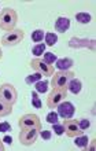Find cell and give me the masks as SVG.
I'll return each mask as SVG.
<instances>
[{
  "instance_id": "cell-1",
  "label": "cell",
  "mask_w": 96,
  "mask_h": 151,
  "mask_svg": "<svg viewBox=\"0 0 96 151\" xmlns=\"http://www.w3.org/2000/svg\"><path fill=\"white\" fill-rule=\"evenodd\" d=\"M18 22V14L14 8L6 7L0 12V29L4 32H12Z\"/></svg>"
},
{
  "instance_id": "cell-2",
  "label": "cell",
  "mask_w": 96,
  "mask_h": 151,
  "mask_svg": "<svg viewBox=\"0 0 96 151\" xmlns=\"http://www.w3.org/2000/svg\"><path fill=\"white\" fill-rule=\"evenodd\" d=\"M67 96V88H52L47 98V106L49 109H56Z\"/></svg>"
},
{
  "instance_id": "cell-3",
  "label": "cell",
  "mask_w": 96,
  "mask_h": 151,
  "mask_svg": "<svg viewBox=\"0 0 96 151\" xmlns=\"http://www.w3.org/2000/svg\"><path fill=\"white\" fill-rule=\"evenodd\" d=\"M74 73L70 70H59L52 74V80H51V85L52 88H66L67 87L69 81L72 78H74Z\"/></svg>"
},
{
  "instance_id": "cell-4",
  "label": "cell",
  "mask_w": 96,
  "mask_h": 151,
  "mask_svg": "<svg viewBox=\"0 0 96 151\" xmlns=\"http://www.w3.org/2000/svg\"><path fill=\"white\" fill-rule=\"evenodd\" d=\"M0 99L7 102L8 104H14L18 100V92L12 84L4 83L0 85Z\"/></svg>"
},
{
  "instance_id": "cell-5",
  "label": "cell",
  "mask_w": 96,
  "mask_h": 151,
  "mask_svg": "<svg viewBox=\"0 0 96 151\" xmlns=\"http://www.w3.org/2000/svg\"><path fill=\"white\" fill-rule=\"evenodd\" d=\"M25 37V32L22 29H14L12 32H7L1 37V45L4 47H14L19 44Z\"/></svg>"
},
{
  "instance_id": "cell-6",
  "label": "cell",
  "mask_w": 96,
  "mask_h": 151,
  "mask_svg": "<svg viewBox=\"0 0 96 151\" xmlns=\"http://www.w3.org/2000/svg\"><path fill=\"white\" fill-rule=\"evenodd\" d=\"M30 68H32L33 70H36L37 73H40L41 76H44V77H47V76H52L54 73H55L54 66L45 63L41 58H34V59L30 60Z\"/></svg>"
},
{
  "instance_id": "cell-7",
  "label": "cell",
  "mask_w": 96,
  "mask_h": 151,
  "mask_svg": "<svg viewBox=\"0 0 96 151\" xmlns=\"http://www.w3.org/2000/svg\"><path fill=\"white\" fill-rule=\"evenodd\" d=\"M18 125L21 129L24 128H34L37 131H41V121L36 114H24L18 119Z\"/></svg>"
},
{
  "instance_id": "cell-8",
  "label": "cell",
  "mask_w": 96,
  "mask_h": 151,
  "mask_svg": "<svg viewBox=\"0 0 96 151\" xmlns=\"http://www.w3.org/2000/svg\"><path fill=\"white\" fill-rule=\"evenodd\" d=\"M18 137H19L21 144H24V146H32L37 140V137H39V131L34 129V128H24V129H21Z\"/></svg>"
},
{
  "instance_id": "cell-9",
  "label": "cell",
  "mask_w": 96,
  "mask_h": 151,
  "mask_svg": "<svg viewBox=\"0 0 96 151\" xmlns=\"http://www.w3.org/2000/svg\"><path fill=\"white\" fill-rule=\"evenodd\" d=\"M56 109H58V115L63 119H70L74 115V113H76L74 104L67 102V100H63Z\"/></svg>"
},
{
  "instance_id": "cell-10",
  "label": "cell",
  "mask_w": 96,
  "mask_h": 151,
  "mask_svg": "<svg viewBox=\"0 0 96 151\" xmlns=\"http://www.w3.org/2000/svg\"><path fill=\"white\" fill-rule=\"evenodd\" d=\"M63 127H64V133L67 137H76V136L81 135V131L78 125H77V119H64L63 121Z\"/></svg>"
},
{
  "instance_id": "cell-11",
  "label": "cell",
  "mask_w": 96,
  "mask_h": 151,
  "mask_svg": "<svg viewBox=\"0 0 96 151\" xmlns=\"http://www.w3.org/2000/svg\"><path fill=\"white\" fill-rule=\"evenodd\" d=\"M70 48H91L92 51H95V40H88V39H78V37H72L69 41Z\"/></svg>"
},
{
  "instance_id": "cell-12",
  "label": "cell",
  "mask_w": 96,
  "mask_h": 151,
  "mask_svg": "<svg viewBox=\"0 0 96 151\" xmlns=\"http://www.w3.org/2000/svg\"><path fill=\"white\" fill-rule=\"evenodd\" d=\"M70 28V19L67 17H59L55 21V30L60 33H64L67 29Z\"/></svg>"
},
{
  "instance_id": "cell-13",
  "label": "cell",
  "mask_w": 96,
  "mask_h": 151,
  "mask_svg": "<svg viewBox=\"0 0 96 151\" xmlns=\"http://www.w3.org/2000/svg\"><path fill=\"white\" fill-rule=\"evenodd\" d=\"M67 91H70L73 93V95H78L81 92V89H82V83H81V80L80 78H72L70 81H69L67 84Z\"/></svg>"
},
{
  "instance_id": "cell-14",
  "label": "cell",
  "mask_w": 96,
  "mask_h": 151,
  "mask_svg": "<svg viewBox=\"0 0 96 151\" xmlns=\"http://www.w3.org/2000/svg\"><path fill=\"white\" fill-rule=\"evenodd\" d=\"M73 65H74V60L72 58H60V59H56L55 62L56 69L59 70H69Z\"/></svg>"
},
{
  "instance_id": "cell-15",
  "label": "cell",
  "mask_w": 96,
  "mask_h": 151,
  "mask_svg": "<svg viewBox=\"0 0 96 151\" xmlns=\"http://www.w3.org/2000/svg\"><path fill=\"white\" fill-rule=\"evenodd\" d=\"M74 144H76L77 147H80V148H88V144H89L88 136L82 135V133H81V135H78V136H76Z\"/></svg>"
},
{
  "instance_id": "cell-16",
  "label": "cell",
  "mask_w": 96,
  "mask_h": 151,
  "mask_svg": "<svg viewBox=\"0 0 96 151\" xmlns=\"http://www.w3.org/2000/svg\"><path fill=\"white\" fill-rule=\"evenodd\" d=\"M12 113V106L0 99V117H7Z\"/></svg>"
},
{
  "instance_id": "cell-17",
  "label": "cell",
  "mask_w": 96,
  "mask_h": 151,
  "mask_svg": "<svg viewBox=\"0 0 96 151\" xmlns=\"http://www.w3.org/2000/svg\"><path fill=\"white\" fill-rule=\"evenodd\" d=\"M44 39H45V45H48V47H54V45L56 44V41H58V36L52 32L45 33Z\"/></svg>"
},
{
  "instance_id": "cell-18",
  "label": "cell",
  "mask_w": 96,
  "mask_h": 151,
  "mask_svg": "<svg viewBox=\"0 0 96 151\" xmlns=\"http://www.w3.org/2000/svg\"><path fill=\"white\" fill-rule=\"evenodd\" d=\"M76 19L78 24H89L91 22V15H89L88 12H77L76 14Z\"/></svg>"
},
{
  "instance_id": "cell-19",
  "label": "cell",
  "mask_w": 96,
  "mask_h": 151,
  "mask_svg": "<svg viewBox=\"0 0 96 151\" xmlns=\"http://www.w3.org/2000/svg\"><path fill=\"white\" fill-rule=\"evenodd\" d=\"M34 85H36V92H39V93H45V92L48 91L49 83L45 81V80H40V81H37Z\"/></svg>"
},
{
  "instance_id": "cell-20",
  "label": "cell",
  "mask_w": 96,
  "mask_h": 151,
  "mask_svg": "<svg viewBox=\"0 0 96 151\" xmlns=\"http://www.w3.org/2000/svg\"><path fill=\"white\" fill-rule=\"evenodd\" d=\"M44 36H45V33L43 29H36V30L32 33V40L34 43H40V41L44 40Z\"/></svg>"
},
{
  "instance_id": "cell-21",
  "label": "cell",
  "mask_w": 96,
  "mask_h": 151,
  "mask_svg": "<svg viewBox=\"0 0 96 151\" xmlns=\"http://www.w3.org/2000/svg\"><path fill=\"white\" fill-rule=\"evenodd\" d=\"M56 59H58V58H56V55L54 54V52H44V54H43V60L48 65L55 63Z\"/></svg>"
},
{
  "instance_id": "cell-22",
  "label": "cell",
  "mask_w": 96,
  "mask_h": 151,
  "mask_svg": "<svg viewBox=\"0 0 96 151\" xmlns=\"http://www.w3.org/2000/svg\"><path fill=\"white\" fill-rule=\"evenodd\" d=\"M77 125H78V128H80L81 131L84 132L91 127V121L88 118H80V119H77Z\"/></svg>"
},
{
  "instance_id": "cell-23",
  "label": "cell",
  "mask_w": 96,
  "mask_h": 151,
  "mask_svg": "<svg viewBox=\"0 0 96 151\" xmlns=\"http://www.w3.org/2000/svg\"><path fill=\"white\" fill-rule=\"evenodd\" d=\"M41 77L43 76L40 74V73H34V74H30V76H28L26 78H25V81H26V84H36L37 81H40L41 80Z\"/></svg>"
},
{
  "instance_id": "cell-24",
  "label": "cell",
  "mask_w": 96,
  "mask_h": 151,
  "mask_svg": "<svg viewBox=\"0 0 96 151\" xmlns=\"http://www.w3.org/2000/svg\"><path fill=\"white\" fill-rule=\"evenodd\" d=\"M44 52H45V44H43V43L34 45V47H33V50H32V54H34L36 56L43 55Z\"/></svg>"
},
{
  "instance_id": "cell-25",
  "label": "cell",
  "mask_w": 96,
  "mask_h": 151,
  "mask_svg": "<svg viewBox=\"0 0 96 151\" xmlns=\"http://www.w3.org/2000/svg\"><path fill=\"white\" fill-rule=\"evenodd\" d=\"M59 121V115H58V113L55 111H51L47 114V122L48 124H56Z\"/></svg>"
},
{
  "instance_id": "cell-26",
  "label": "cell",
  "mask_w": 96,
  "mask_h": 151,
  "mask_svg": "<svg viewBox=\"0 0 96 151\" xmlns=\"http://www.w3.org/2000/svg\"><path fill=\"white\" fill-rule=\"evenodd\" d=\"M52 131L55 132V135L60 136V135H63L64 133V127H63V124L60 125V124H52Z\"/></svg>"
},
{
  "instance_id": "cell-27",
  "label": "cell",
  "mask_w": 96,
  "mask_h": 151,
  "mask_svg": "<svg viewBox=\"0 0 96 151\" xmlns=\"http://www.w3.org/2000/svg\"><path fill=\"white\" fill-rule=\"evenodd\" d=\"M32 104L36 109H41V99L39 98L37 92H32Z\"/></svg>"
},
{
  "instance_id": "cell-28",
  "label": "cell",
  "mask_w": 96,
  "mask_h": 151,
  "mask_svg": "<svg viewBox=\"0 0 96 151\" xmlns=\"http://www.w3.org/2000/svg\"><path fill=\"white\" fill-rule=\"evenodd\" d=\"M8 131H11V125H10L7 121H4V122H0V132H3V133H7Z\"/></svg>"
},
{
  "instance_id": "cell-29",
  "label": "cell",
  "mask_w": 96,
  "mask_h": 151,
  "mask_svg": "<svg viewBox=\"0 0 96 151\" xmlns=\"http://www.w3.org/2000/svg\"><path fill=\"white\" fill-rule=\"evenodd\" d=\"M39 135H40L44 140H49L52 137V132L51 131H45L44 129V131H39Z\"/></svg>"
},
{
  "instance_id": "cell-30",
  "label": "cell",
  "mask_w": 96,
  "mask_h": 151,
  "mask_svg": "<svg viewBox=\"0 0 96 151\" xmlns=\"http://www.w3.org/2000/svg\"><path fill=\"white\" fill-rule=\"evenodd\" d=\"M3 142H4V143H7V144H11L12 143V137H11V136H8V135H6L3 137Z\"/></svg>"
},
{
  "instance_id": "cell-31",
  "label": "cell",
  "mask_w": 96,
  "mask_h": 151,
  "mask_svg": "<svg viewBox=\"0 0 96 151\" xmlns=\"http://www.w3.org/2000/svg\"><path fill=\"white\" fill-rule=\"evenodd\" d=\"M0 151H4V144H3V140H0Z\"/></svg>"
},
{
  "instance_id": "cell-32",
  "label": "cell",
  "mask_w": 96,
  "mask_h": 151,
  "mask_svg": "<svg viewBox=\"0 0 96 151\" xmlns=\"http://www.w3.org/2000/svg\"><path fill=\"white\" fill-rule=\"evenodd\" d=\"M3 58V52H1V48H0V59Z\"/></svg>"
}]
</instances>
